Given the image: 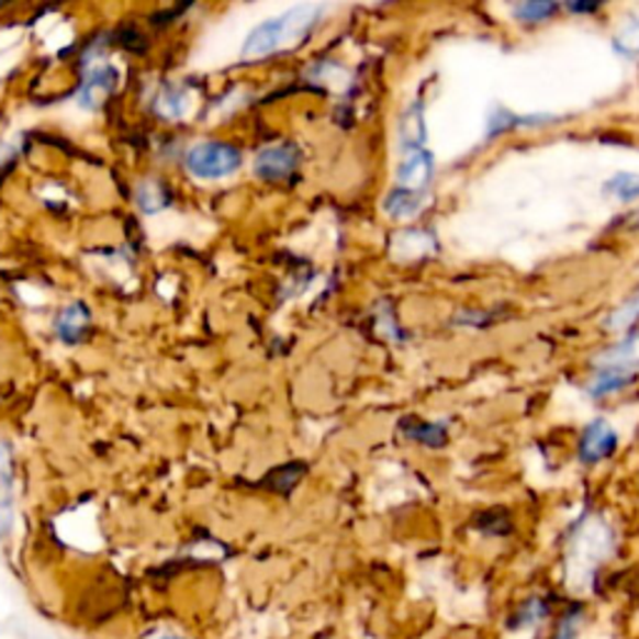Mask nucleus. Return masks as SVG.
I'll use <instances>...</instances> for the list:
<instances>
[{
    "instance_id": "nucleus-9",
    "label": "nucleus",
    "mask_w": 639,
    "mask_h": 639,
    "mask_svg": "<svg viewBox=\"0 0 639 639\" xmlns=\"http://www.w3.org/2000/svg\"><path fill=\"white\" fill-rule=\"evenodd\" d=\"M425 141H427L425 105L417 100V103L407 108L403 121H400V143H403V148L407 153V150L425 148Z\"/></svg>"
},
{
    "instance_id": "nucleus-14",
    "label": "nucleus",
    "mask_w": 639,
    "mask_h": 639,
    "mask_svg": "<svg viewBox=\"0 0 639 639\" xmlns=\"http://www.w3.org/2000/svg\"><path fill=\"white\" fill-rule=\"evenodd\" d=\"M615 48H617V53H623L625 58L639 56V8L635 13H629L625 18V23L617 29Z\"/></svg>"
},
{
    "instance_id": "nucleus-18",
    "label": "nucleus",
    "mask_w": 639,
    "mask_h": 639,
    "mask_svg": "<svg viewBox=\"0 0 639 639\" xmlns=\"http://www.w3.org/2000/svg\"><path fill=\"white\" fill-rule=\"evenodd\" d=\"M637 320H639V292L632 298H627L625 303L607 317V327L609 330L619 333V330H627V327H632Z\"/></svg>"
},
{
    "instance_id": "nucleus-6",
    "label": "nucleus",
    "mask_w": 639,
    "mask_h": 639,
    "mask_svg": "<svg viewBox=\"0 0 639 639\" xmlns=\"http://www.w3.org/2000/svg\"><path fill=\"white\" fill-rule=\"evenodd\" d=\"M298 168V150L295 145H272L265 148L255 158V172L262 180H282L292 176V170Z\"/></svg>"
},
{
    "instance_id": "nucleus-8",
    "label": "nucleus",
    "mask_w": 639,
    "mask_h": 639,
    "mask_svg": "<svg viewBox=\"0 0 639 639\" xmlns=\"http://www.w3.org/2000/svg\"><path fill=\"white\" fill-rule=\"evenodd\" d=\"M15 495H13V468L11 455L0 445V540L13 529Z\"/></svg>"
},
{
    "instance_id": "nucleus-1",
    "label": "nucleus",
    "mask_w": 639,
    "mask_h": 639,
    "mask_svg": "<svg viewBox=\"0 0 639 639\" xmlns=\"http://www.w3.org/2000/svg\"><path fill=\"white\" fill-rule=\"evenodd\" d=\"M323 11V5H295L288 13L268 18V21L255 25L248 38H245L243 58H262L268 53H276L282 45L303 41L315 29Z\"/></svg>"
},
{
    "instance_id": "nucleus-16",
    "label": "nucleus",
    "mask_w": 639,
    "mask_h": 639,
    "mask_svg": "<svg viewBox=\"0 0 639 639\" xmlns=\"http://www.w3.org/2000/svg\"><path fill=\"white\" fill-rule=\"evenodd\" d=\"M607 193L623 203H632L639 198V176L637 172H617L615 178L607 180L605 186Z\"/></svg>"
},
{
    "instance_id": "nucleus-15",
    "label": "nucleus",
    "mask_w": 639,
    "mask_h": 639,
    "mask_svg": "<svg viewBox=\"0 0 639 639\" xmlns=\"http://www.w3.org/2000/svg\"><path fill=\"white\" fill-rule=\"evenodd\" d=\"M635 380V375H627V372H617V370H599L595 378L590 380V395L592 397H605L609 392L625 390L629 382Z\"/></svg>"
},
{
    "instance_id": "nucleus-13",
    "label": "nucleus",
    "mask_w": 639,
    "mask_h": 639,
    "mask_svg": "<svg viewBox=\"0 0 639 639\" xmlns=\"http://www.w3.org/2000/svg\"><path fill=\"white\" fill-rule=\"evenodd\" d=\"M407 440L427 445V447H442L447 442V425L440 423H425V419H410L403 425Z\"/></svg>"
},
{
    "instance_id": "nucleus-2",
    "label": "nucleus",
    "mask_w": 639,
    "mask_h": 639,
    "mask_svg": "<svg viewBox=\"0 0 639 639\" xmlns=\"http://www.w3.org/2000/svg\"><path fill=\"white\" fill-rule=\"evenodd\" d=\"M243 166V155L231 143L205 141L198 143L186 155V168L200 180H221L233 176Z\"/></svg>"
},
{
    "instance_id": "nucleus-17",
    "label": "nucleus",
    "mask_w": 639,
    "mask_h": 639,
    "mask_svg": "<svg viewBox=\"0 0 639 639\" xmlns=\"http://www.w3.org/2000/svg\"><path fill=\"white\" fill-rule=\"evenodd\" d=\"M138 205L143 213H158L168 205V193L158 180H148L138 188Z\"/></svg>"
},
{
    "instance_id": "nucleus-22",
    "label": "nucleus",
    "mask_w": 639,
    "mask_h": 639,
    "mask_svg": "<svg viewBox=\"0 0 639 639\" xmlns=\"http://www.w3.org/2000/svg\"><path fill=\"white\" fill-rule=\"evenodd\" d=\"M153 639H180L176 635H158V637H153Z\"/></svg>"
},
{
    "instance_id": "nucleus-11",
    "label": "nucleus",
    "mask_w": 639,
    "mask_h": 639,
    "mask_svg": "<svg viewBox=\"0 0 639 639\" xmlns=\"http://www.w3.org/2000/svg\"><path fill=\"white\" fill-rule=\"evenodd\" d=\"M113 86H115V70L111 66H100L96 70H90L83 88H80V105L96 108L98 100L111 93Z\"/></svg>"
},
{
    "instance_id": "nucleus-19",
    "label": "nucleus",
    "mask_w": 639,
    "mask_h": 639,
    "mask_svg": "<svg viewBox=\"0 0 639 639\" xmlns=\"http://www.w3.org/2000/svg\"><path fill=\"white\" fill-rule=\"evenodd\" d=\"M557 11H560V5L557 3H545V0H540V3H519L513 8V15L517 18V21H523V23H542L547 21V18H552Z\"/></svg>"
},
{
    "instance_id": "nucleus-7",
    "label": "nucleus",
    "mask_w": 639,
    "mask_h": 639,
    "mask_svg": "<svg viewBox=\"0 0 639 639\" xmlns=\"http://www.w3.org/2000/svg\"><path fill=\"white\" fill-rule=\"evenodd\" d=\"M595 365L599 370H617L627 372V375H635L639 370V333L625 337L607 348L605 352H599L595 358Z\"/></svg>"
},
{
    "instance_id": "nucleus-12",
    "label": "nucleus",
    "mask_w": 639,
    "mask_h": 639,
    "mask_svg": "<svg viewBox=\"0 0 639 639\" xmlns=\"http://www.w3.org/2000/svg\"><path fill=\"white\" fill-rule=\"evenodd\" d=\"M425 208V193H413V190L395 188L385 200V213L405 221V217H415L419 210Z\"/></svg>"
},
{
    "instance_id": "nucleus-20",
    "label": "nucleus",
    "mask_w": 639,
    "mask_h": 639,
    "mask_svg": "<svg viewBox=\"0 0 639 639\" xmlns=\"http://www.w3.org/2000/svg\"><path fill=\"white\" fill-rule=\"evenodd\" d=\"M158 111L166 117H180L188 111V96L186 90H180L176 86H168L158 98Z\"/></svg>"
},
{
    "instance_id": "nucleus-3",
    "label": "nucleus",
    "mask_w": 639,
    "mask_h": 639,
    "mask_svg": "<svg viewBox=\"0 0 639 639\" xmlns=\"http://www.w3.org/2000/svg\"><path fill=\"white\" fill-rule=\"evenodd\" d=\"M607 547H609L607 527L602 525L599 519H590V523H584L572 545V560L578 562V568H580L578 572H590L587 568L597 564L602 557H605Z\"/></svg>"
},
{
    "instance_id": "nucleus-4",
    "label": "nucleus",
    "mask_w": 639,
    "mask_h": 639,
    "mask_svg": "<svg viewBox=\"0 0 639 639\" xmlns=\"http://www.w3.org/2000/svg\"><path fill=\"white\" fill-rule=\"evenodd\" d=\"M617 445H619V437L615 433V427L602 417L592 419L580 437V460L587 464L607 460L609 455L617 450Z\"/></svg>"
},
{
    "instance_id": "nucleus-5",
    "label": "nucleus",
    "mask_w": 639,
    "mask_h": 639,
    "mask_svg": "<svg viewBox=\"0 0 639 639\" xmlns=\"http://www.w3.org/2000/svg\"><path fill=\"white\" fill-rule=\"evenodd\" d=\"M433 176H435L433 153H427L425 148L407 150L397 168V188L413 190V193H425Z\"/></svg>"
},
{
    "instance_id": "nucleus-21",
    "label": "nucleus",
    "mask_w": 639,
    "mask_h": 639,
    "mask_svg": "<svg viewBox=\"0 0 639 639\" xmlns=\"http://www.w3.org/2000/svg\"><path fill=\"white\" fill-rule=\"evenodd\" d=\"M572 13H595L599 11V5H584V3H572L570 5Z\"/></svg>"
},
{
    "instance_id": "nucleus-10",
    "label": "nucleus",
    "mask_w": 639,
    "mask_h": 639,
    "mask_svg": "<svg viewBox=\"0 0 639 639\" xmlns=\"http://www.w3.org/2000/svg\"><path fill=\"white\" fill-rule=\"evenodd\" d=\"M90 325V310L83 303L68 305L56 320V330L66 343H78Z\"/></svg>"
}]
</instances>
